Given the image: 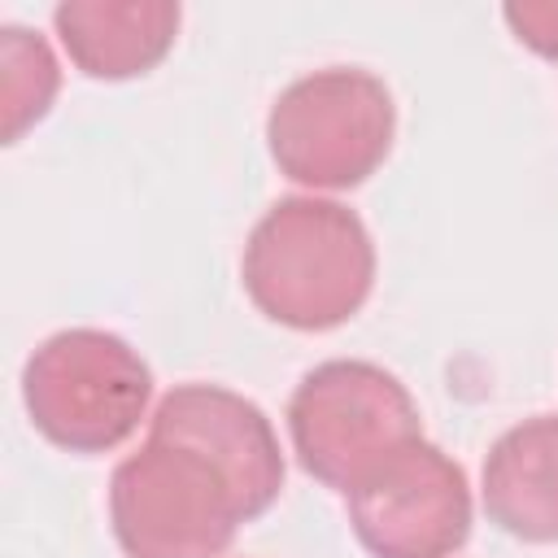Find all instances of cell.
I'll return each mask as SVG.
<instances>
[{"instance_id": "9c48e42d", "label": "cell", "mask_w": 558, "mask_h": 558, "mask_svg": "<svg viewBox=\"0 0 558 558\" xmlns=\"http://www.w3.org/2000/svg\"><path fill=\"white\" fill-rule=\"evenodd\" d=\"M480 497L506 536L558 545V414L523 418L493 440Z\"/></svg>"}, {"instance_id": "8992f818", "label": "cell", "mask_w": 558, "mask_h": 558, "mask_svg": "<svg viewBox=\"0 0 558 558\" xmlns=\"http://www.w3.org/2000/svg\"><path fill=\"white\" fill-rule=\"evenodd\" d=\"M344 506L353 536L375 558H449L471 536L466 471L423 436L362 475Z\"/></svg>"}, {"instance_id": "6da1fadb", "label": "cell", "mask_w": 558, "mask_h": 558, "mask_svg": "<svg viewBox=\"0 0 558 558\" xmlns=\"http://www.w3.org/2000/svg\"><path fill=\"white\" fill-rule=\"evenodd\" d=\"M240 279L270 323L331 331L366 305L375 288V244L349 205L283 196L248 231Z\"/></svg>"}, {"instance_id": "3957f363", "label": "cell", "mask_w": 558, "mask_h": 558, "mask_svg": "<svg viewBox=\"0 0 558 558\" xmlns=\"http://www.w3.org/2000/svg\"><path fill=\"white\" fill-rule=\"evenodd\" d=\"M392 135V92L357 65H327L288 83L266 113V144L279 174L314 192L366 183L388 161Z\"/></svg>"}, {"instance_id": "ba28073f", "label": "cell", "mask_w": 558, "mask_h": 558, "mask_svg": "<svg viewBox=\"0 0 558 558\" xmlns=\"http://www.w3.org/2000/svg\"><path fill=\"white\" fill-rule=\"evenodd\" d=\"M183 9L174 0H65L52 9V31L87 78H135L166 61Z\"/></svg>"}, {"instance_id": "5b68a950", "label": "cell", "mask_w": 558, "mask_h": 558, "mask_svg": "<svg viewBox=\"0 0 558 558\" xmlns=\"http://www.w3.org/2000/svg\"><path fill=\"white\" fill-rule=\"evenodd\" d=\"M296 462L318 484L349 493L388 453L423 436L410 388L362 357H331L301 375L288 397Z\"/></svg>"}, {"instance_id": "30bf717a", "label": "cell", "mask_w": 558, "mask_h": 558, "mask_svg": "<svg viewBox=\"0 0 558 558\" xmlns=\"http://www.w3.org/2000/svg\"><path fill=\"white\" fill-rule=\"evenodd\" d=\"M61 70L48 39L31 26H0V92H4V144H17L57 100Z\"/></svg>"}, {"instance_id": "8fae6325", "label": "cell", "mask_w": 558, "mask_h": 558, "mask_svg": "<svg viewBox=\"0 0 558 558\" xmlns=\"http://www.w3.org/2000/svg\"><path fill=\"white\" fill-rule=\"evenodd\" d=\"M501 17L523 48L545 61H558V0H510Z\"/></svg>"}, {"instance_id": "7a4b0ae2", "label": "cell", "mask_w": 558, "mask_h": 558, "mask_svg": "<svg viewBox=\"0 0 558 558\" xmlns=\"http://www.w3.org/2000/svg\"><path fill=\"white\" fill-rule=\"evenodd\" d=\"M109 523L126 558H222L248 514L209 453L148 432L113 466Z\"/></svg>"}, {"instance_id": "277c9868", "label": "cell", "mask_w": 558, "mask_h": 558, "mask_svg": "<svg viewBox=\"0 0 558 558\" xmlns=\"http://www.w3.org/2000/svg\"><path fill=\"white\" fill-rule=\"evenodd\" d=\"M153 371L122 336L65 327L22 366V401L44 440L70 453H109L140 427Z\"/></svg>"}, {"instance_id": "52a82bcc", "label": "cell", "mask_w": 558, "mask_h": 558, "mask_svg": "<svg viewBox=\"0 0 558 558\" xmlns=\"http://www.w3.org/2000/svg\"><path fill=\"white\" fill-rule=\"evenodd\" d=\"M148 432L187 440L201 453H209L231 475L248 519L266 514L283 493V453L270 418L262 414V405H253L248 397L222 384L170 388L157 401Z\"/></svg>"}]
</instances>
